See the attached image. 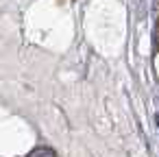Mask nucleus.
<instances>
[{"label":"nucleus","instance_id":"obj_2","mask_svg":"<svg viewBox=\"0 0 159 157\" xmlns=\"http://www.w3.org/2000/svg\"><path fill=\"white\" fill-rule=\"evenodd\" d=\"M155 44H157V50H159V22H157V29H155Z\"/></svg>","mask_w":159,"mask_h":157},{"label":"nucleus","instance_id":"obj_1","mask_svg":"<svg viewBox=\"0 0 159 157\" xmlns=\"http://www.w3.org/2000/svg\"><path fill=\"white\" fill-rule=\"evenodd\" d=\"M29 157H55V153L50 150V148H35V150H31L29 153Z\"/></svg>","mask_w":159,"mask_h":157}]
</instances>
